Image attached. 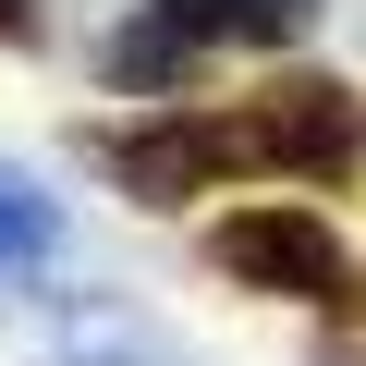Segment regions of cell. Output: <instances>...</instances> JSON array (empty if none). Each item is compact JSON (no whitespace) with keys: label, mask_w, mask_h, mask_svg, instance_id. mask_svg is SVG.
Returning a JSON list of instances; mask_svg holds the SVG:
<instances>
[{"label":"cell","mask_w":366,"mask_h":366,"mask_svg":"<svg viewBox=\"0 0 366 366\" xmlns=\"http://www.w3.org/2000/svg\"><path fill=\"white\" fill-rule=\"evenodd\" d=\"M208 257H220L232 281H257V293H293V305H366L342 232L305 220V208H232V220L208 232Z\"/></svg>","instance_id":"cell-1"},{"label":"cell","mask_w":366,"mask_h":366,"mask_svg":"<svg viewBox=\"0 0 366 366\" xmlns=\"http://www.w3.org/2000/svg\"><path fill=\"white\" fill-rule=\"evenodd\" d=\"M244 134V159H281V171H354V147H366V122H354V98L342 86H269L257 98V122H232Z\"/></svg>","instance_id":"cell-2"},{"label":"cell","mask_w":366,"mask_h":366,"mask_svg":"<svg viewBox=\"0 0 366 366\" xmlns=\"http://www.w3.org/2000/svg\"><path fill=\"white\" fill-rule=\"evenodd\" d=\"M110 159H122L134 196H159V208H171V196H196L220 159H244V134H232V122H159V134H122Z\"/></svg>","instance_id":"cell-3"},{"label":"cell","mask_w":366,"mask_h":366,"mask_svg":"<svg viewBox=\"0 0 366 366\" xmlns=\"http://www.w3.org/2000/svg\"><path fill=\"white\" fill-rule=\"evenodd\" d=\"M305 13H317V0H183V25H196V37H244V49H281Z\"/></svg>","instance_id":"cell-4"},{"label":"cell","mask_w":366,"mask_h":366,"mask_svg":"<svg viewBox=\"0 0 366 366\" xmlns=\"http://www.w3.org/2000/svg\"><path fill=\"white\" fill-rule=\"evenodd\" d=\"M183 61H196V25H183V13H171V25H122V37H110V74H122V86H171Z\"/></svg>","instance_id":"cell-5"},{"label":"cell","mask_w":366,"mask_h":366,"mask_svg":"<svg viewBox=\"0 0 366 366\" xmlns=\"http://www.w3.org/2000/svg\"><path fill=\"white\" fill-rule=\"evenodd\" d=\"M49 232H61V220H49V196H25V183L0 171V257H37Z\"/></svg>","instance_id":"cell-6"},{"label":"cell","mask_w":366,"mask_h":366,"mask_svg":"<svg viewBox=\"0 0 366 366\" xmlns=\"http://www.w3.org/2000/svg\"><path fill=\"white\" fill-rule=\"evenodd\" d=\"M25 25H37V0H0V37H25Z\"/></svg>","instance_id":"cell-7"}]
</instances>
